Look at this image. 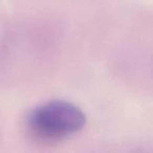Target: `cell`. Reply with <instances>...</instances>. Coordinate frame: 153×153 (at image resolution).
<instances>
[{
	"instance_id": "obj_1",
	"label": "cell",
	"mask_w": 153,
	"mask_h": 153,
	"mask_svg": "<svg viewBox=\"0 0 153 153\" xmlns=\"http://www.w3.org/2000/svg\"><path fill=\"white\" fill-rule=\"evenodd\" d=\"M83 111L65 101L55 100L36 107L27 117L30 129L36 135L59 140L76 133L85 125Z\"/></svg>"
}]
</instances>
